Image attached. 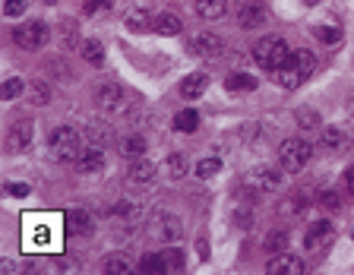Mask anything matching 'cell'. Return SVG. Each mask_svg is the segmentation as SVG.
Returning a JSON list of instances; mask_svg holds the SVG:
<instances>
[{"instance_id": "obj_12", "label": "cell", "mask_w": 354, "mask_h": 275, "mask_svg": "<svg viewBox=\"0 0 354 275\" xmlns=\"http://www.w3.org/2000/svg\"><path fill=\"white\" fill-rule=\"evenodd\" d=\"M304 260L301 256H291V253H275L269 263H266V275H304Z\"/></svg>"}, {"instance_id": "obj_43", "label": "cell", "mask_w": 354, "mask_h": 275, "mask_svg": "<svg viewBox=\"0 0 354 275\" xmlns=\"http://www.w3.org/2000/svg\"><path fill=\"white\" fill-rule=\"evenodd\" d=\"M7 193L16 196V200H23V196L32 193V187H29V184H16V180H10V184H7Z\"/></svg>"}, {"instance_id": "obj_49", "label": "cell", "mask_w": 354, "mask_h": 275, "mask_svg": "<svg viewBox=\"0 0 354 275\" xmlns=\"http://www.w3.org/2000/svg\"><path fill=\"white\" fill-rule=\"evenodd\" d=\"M351 238H354V231H351Z\"/></svg>"}, {"instance_id": "obj_24", "label": "cell", "mask_w": 354, "mask_h": 275, "mask_svg": "<svg viewBox=\"0 0 354 275\" xmlns=\"http://www.w3.org/2000/svg\"><path fill=\"white\" fill-rule=\"evenodd\" d=\"M139 216H143V206H139L136 200H121L117 206H114V218H117V222H127L130 228L139 222Z\"/></svg>"}, {"instance_id": "obj_11", "label": "cell", "mask_w": 354, "mask_h": 275, "mask_svg": "<svg viewBox=\"0 0 354 275\" xmlns=\"http://www.w3.org/2000/svg\"><path fill=\"white\" fill-rule=\"evenodd\" d=\"M332 238H335L332 225L326 222V218H319V222H313L307 228V234H304V247H307L310 253H317V250H323V247H329Z\"/></svg>"}, {"instance_id": "obj_40", "label": "cell", "mask_w": 354, "mask_h": 275, "mask_svg": "<svg viewBox=\"0 0 354 275\" xmlns=\"http://www.w3.org/2000/svg\"><path fill=\"white\" fill-rule=\"evenodd\" d=\"M111 3H114V0H86V3H83V13H89V16L108 13V10H111Z\"/></svg>"}, {"instance_id": "obj_27", "label": "cell", "mask_w": 354, "mask_h": 275, "mask_svg": "<svg viewBox=\"0 0 354 275\" xmlns=\"http://www.w3.org/2000/svg\"><path fill=\"white\" fill-rule=\"evenodd\" d=\"M225 89L228 92H253L257 89V76L253 73H228L225 76Z\"/></svg>"}, {"instance_id": "obj_16", "label": "cell", "mask_w": 354, "mask_h": 275, "mask_svg": "<svg viewBox=\"0 0 354 275\" xmlns=\"http://www.w3.org/2000/svg\"><path fill=\"white\" fill-rule=\"evenodd\" d=\"M63 218H67L70 231H76L79 238H92V231H95V222H92V216L86 212V209H70Z\"/></svg>"}, {"instance_id": "obj_9", "label": "cell", "mask_w": 354, "mask_h": 275, "mask_svg": "<svg viewBox=\"0 0 354 275\" xmlns=\"http://www.w3.org/2000/svg\"><path fill=\"white\" fill-rule=\"evenodd\" d=\"M32 136H35V120L19 117L7 130V152H26L32 146Z\"/></svg>"}, {"instance_id": "obj_34", "label": "cell", "mask_w": 354, "mask_h": 275, "mask_svg": "<svg viewBox=\"0 0 354 275\" xmlns=\"http://www.w3.org/2000/svg\"><path fill=\"white\" fill-rule=\"evenodd\" d=\"M263 244H266V250H272V253H285V247H288V231H269Z\"/></svg>"}, {"instance_id": "obj_36", "label": "cell", "mask_w": 354, "mask_h": 275, "mask_svg": "<svg viewBox=\"0 0 354 275\" xmlns=\"http://www.w3.org/2000/svg\"><path fill=\"white\" fill-rule=\"evenodd\" d=\"M23 92H26V82L13 76V79L3 82V89H0V98H3V102H13V98H19Z\"/></svg>"}, {"instance_id": "obj_28", "label": "cell", "mask_w": 354, "mask_h": 275, "mask_svg": "<svg viewBox=\"0 0 354 275\" xmlns=\"http://www.w3.org/2000/svg\"><path fill=\"white\" fill-rule=\"evenodd\" d=\"M101 272H108V275H130V272H133V263H130L124 253H111V256H105V263H101Z\"/></svg>"}, {"instance_id": "obj_31", "label": "cell", "mask_w": 354, "mask_h": 275, "mask_svg": "<svg viewBox=\"0 0 354 275\" xmlns=\"http://www.w3.org/2000/svg\"><path fill=\"white\" fill-rule=\"evenodd\" d=\"M139 272L146 275H165L168 272V263L161 253H146L143 260H139Z\"/></svg>"}, {"instance_id": "obj_13", "label": "cell", "mask_w": 354, "mask_h": 275, "mask_svg": "<svg viewBox=\"0 0 354 275\" xmlns=\"http://www.w3.org/2000/svg\"><path fill=\"white\" fill-rule=\"evenodd\" d=\"M190 54H196V57H215V54L225 48V41H222L215 32H196L193 38H190Z\"/></svg>"}, {"instance_id": "obj_23", "label": "cell", "mask_w": 354, "mask_h": 275, "mask_svg": "<svg viewBox=\"0 0 354 275\" xmlns=\"http://www.w3.org/2000/svg\"><path fill=\"white\" fill-rule=\"evenodd\" d=\"M228 13V0H196V16L199 19H222Z\"/></svg>"}, {"instance_id": "obj_20", "label": "cell", "mask_w": 354, "mask_h": 275, "mask_svg": "<svg viewBox=\"0 0 354 275\" xmlns=\"http://www.w3.org/2000/svg\"><path fill=\"white\" fill-rule=\"evenodd\" d=\"M209 89V73H190V76H184L181 79V95L184 98H199L203 92Z\"/></svg>"}, {"instance_id": "obj_6", "label": "cell", "mask_w": 354, "mask_h": 275, "mask_svg": "<svg viewBox=\"0 0 354 275\" xmlns=\"http://www.w3.org/2000/svg\"><path fill=\"white\" fill-rule=\"evenodd\" d=\"M310 158H313V146H310V140H285L279 146V162H282V168H285L288 174H297V171H304L310 164Z\"/></svg>"}, {"instance_id": "obj_17", "label": "cell", "mask_w": 354, "mask_h": 275, "mask_svg": "<svg viewBox=\"0 0 354 275\" xmlns=\"http://www.w3.org/2000/svg\"><path fill=\"white\" fill-rule=\"evenodd\" d=\"M26 98H29V104H35V108H45V104H51L54 89L45 79H32V82H26Z\"/></svg>"}, {"instance_id": "obj_41", "label": "cell", "mask_w": 354, "mask_h": 275, "mask_svg": "<svg viewBox=\"0 0 354 275\" xmlns=\"http://www.w3.org/2000/svg\"><path fill=\"white\" fill-rule=\"evenodd\" d=\"M26 7H29L26 0H7V3H3V13H7L10 19H16V16H23V13H26Z\"/></svg>"}, {"instance_id": "obj_47", "label": "cell", "mask_w": 354, "mask_h": 275, "mask_svg": "<svg viewBox=\"0 0 354 275\" xmlns=\"http://www.w3.org/2000/svg\"><path fill=\"white\" fill-rule=\"evenodd\" d=\"M48 3H54V0H48Z\"/></svg>"}, {"instance_id": "obj_8", "label": "cell", "mask_w": 354, "mask_h": 275, "mask_svg": "<svg viewBox=\"0 0 354 275\" xmlns=\"http://www.w3.org/2000/svg\"><path fill=\"white\" fill-rule=\"evenodd\" d=\"M95 104L108 114H124L127 111V92L117 82H105V86L95 89Z\"/></svg>"}, {"instance_id": "obj_30", "label": "cell", "mask_w": 354, "mask_h": 275, "mask_svg": "<svg viewBox=\"0 0 354 275\" xmlns=\"http://www.w3.org/2000/svg\"><path fill=\"white\" fill-rule=\"evenodd\" d=\"M79 54H83V60L89 64V67H101L105 64V48H101V41H83L79 45Z\"/></svg>"}, {"instance_id": "obj_21", "label": "cell", "mask_w": 354, "mask_h": 275, "mask_svg": "<svg viewBox=\"0 0 354 275\" xmlns=\"http://www.w3.org/2000/svg\"><path fill=\"white\" fill-rule=\"evenodd\" d=\"M86 140H89V146H95V149H105L108 142L114 140V130L111 124H101V120H92L89 130H86Z\"/></svg>"}, {"instance_id": "obj_33", "label": "cell", "mask_w": 354, "mask_h": 275, "mask_svg": "<svg viewBox=\"0 0 354 275\" xmlns=\"http://www.w3.org/2000/svg\"><path fill=\"white\" fill-rule=\"evenodd\" d=\"M161 256L168 263V272H184V250L177 244H168V250Z\"/></svg>"}, {"instance_id": "obj_1", "label": "cell", "mask_w": 354, "mask_h": 275, "mask_svg": "<svg viewBox=\"0 0 354 275\" xmlns=\"http://www.w3.org/2000/svg\"><path fill=\"white\" fill-rule=\"evenodd\" d=\"M67 222V218H63ZM61 216H35L23 218V250L29 253H57L61 250Z\"/></svg>"}, {"instance_id": "obj_2", "label": "cell", "mask_w": 354, "mask_h": 275, "mask_svg": "<svg viewBox=\"0 0 354 275\" xmlns=\"http://www.w3.org/2000/svg\"><path fill=\"white\" fill-rule=\"evenodd\" d=\"M313 70H317V54L310 51V48H301V51H291L288 64L275 70L272 79L279 82L282 89H297V86H304L313 76Z\"/></svg>"}, {"instance_id": "obj_29", "label": "cell", "mask_w": 354, "mask_h": 275, "mask_svg": "<svg viewBox=\"0 0 354 275\" xmlns=\"http://www.w3.org/2000/svg\"><path fill=\"white\" fill-rule=\"evenodd\" d=\"M196 126H199V114L193 108H184V111L174 114V130L177 133H196Z\"/></svg>"}, {"instance_id": "obj_19", "label": "cell", "mask_w": 354, "mask_h": 275, "mask_svg": "<svg viewBox=\"0 0 354 275\" xmlns=\"http://www.w3.org/2000/svg\"><path fill=\"white\" fill-rule=\"evenodd\" d=\"M152 32H159V35H177V32H184V19L174 13V10H165V13L155 16Z\"/></svg>"}, {"instance_id": "obj_37", "label": "cell", "mask_w": 354, "mask_h": 275, "mask_svg": "<svg viewBox=\"0 0 354 275\" xmlns=\"http://www.w3.org/2000/svg\"><path fill=\"white\" fill-rule=\"evenodd\" d=\"M319 206L326 209V212H335V209H342V196L332 190V187H326L323 193H319Z\"/></svg>"}, {"instance_id": "obj_14", "label": "cell", "mask_w": 354, "mask_h": 275, "mask_svg": "<svg viewBox=\"0 0 354 275\" xmlns=\"http://www.w3.org/2000/svg\"><path fill=\"white\" fill-rule=\"evenodd\" d=\"M263 23H266V10H263V3H257V0H247V3L237 10V26H241V29L253 32Z\"/></svg>"}, {"instance_id": "obj_48", "label": "cell", "mask_w": 354, "mask_h": 275, "mask_svg": "<svg viewBox=\"0 0 354 275\" xmlns=\"http://www.w3.org/2000/svg\"><path fill=\"white\" fill-rule=\"evenodd\" d=\"M257 3H263V0H257Z\"/></svg>"}, {"instance_id": "obj_38", "label": "cell", "mask_w": 354, "mask_h": 275, "mask_svg": "<svg viewBox=\"0 0 354 275\" xmlns=\"http://www.w3.org/2000/svg\"><path fill=\"white\" fill-rule=\"evenodd\" d=\"M168 171H171L174 180H181L184 174H187V155H181V152H177V155L168 158Z\"/></svg>"}, {"instance_id": "obj_45", "label": "cell", "mask_w": 354, "mask_h": 275, "mask_svg": "<svg viewBox=\"0 0 354 275\" xmlns=\"http://www.w3.org/2000/svg\"><path fill=\"white\" fill-rule=\"evenodd\" d=\"M196 253H199L203 260H206V256H209V244H206V238H203V234H199V240H196Z\"/></svg>"}, {"instance_id": "obj_46", "label": "cell", "mask_w": 354, "mask_h": 275, "mask_svg": "<svg viewBox=\"0 0 354 275\" xmlns=\"http://www.w3.org/2000/svg\"><path fill=\"white\" fill-rule=\"evenodd\" d=\"M304 3H307V7H317V3H319V0H304Z\"/></svg>"}, {"instance_id": "obj_22", "label": "cell", "mask_w": 354, "mask_h": 275, "mask_svg": "<svg viewBox=\"0 0 354 275\" xmlns=\"http://www.w3.org/2000/svg\"><path fill=\"white\" fill-rule=\"evenodd\" d=\"M146 149H149V142H146L139 133H130V136H124V140L117 142V152H121L124 158H143Z\"/></svg>"}, {"instance_id": "obj_44", "label": "cell", "mask_w": 354, "mask_h": 275, "mask_svg": "<svg viewBox=\"0 0 354 275\" xmlns=\"http://www.w3.org/2000/svg\"><path fill=\"white\" fill-rule=\"evenodd\" d=\"M342 180H345V190H348V193H354V164L345 171V178H342Z\"/></svg>"}, {"instance_id": "obj_18", "label": "cell", "mask_w": 354, "mask_h": 275, "mask_svg": "<svg viewBox=\"0 0 354 275\" xmlns=\"http://www.w3.org/2000/svg\"><path fill=\"white\" fill-rule=\"evenodd\" d=\"M323 149L329 152V155H342V152L348 149V133L342 130V126H326L323 130Z\"/></svg>"}, {"instance_id": "obj_32", "label": "cell", "mask_w": 354, "mask_h": 275, "mask_svg": "<svg viewBox=\"0 0 354 275\" xmlns=\"http://www.w3.org/2000/svg\"><path fill=\"white\" fill-rule=\"evenodd\" d=\"M313 35H317V41L326 45V48H335L342 41V29L335 23L332 26H313Z\"/></svg>"}, {"instance_id": "obj_7", "label": "cell", "mask_w": 354, "mask_h": 275, "mask_svg": "<svg viewBox=\"0 0 354 275\" xmlns=\"http://www.w3.org/2000/svg\"><path fill=\"white\" fill-rule=\"evenodd\" d=\"M48 38H51V32H48L45 23H38V19H29L26 26H16L13 29V41H16V48H23V51H38V48H45Z\"/></svg>"}, {"instance_id": "obj_5", "label": "cell", "mask_w": 354, "mask_h": 275, "mask_svg": "<svg viewBox=\"0 0 354 275\" xmlns=\"http://www.w3.org/2000/svg\"><path fill=\"white\" fill-rule=\"evenodd\" d=\"M146 231H149L152 240H161V244H177L184 234V222L174 212H168V209H159V212H152L149 222H146Z\"/></svg>"}, {"instance_id": "obj_15", "label": "cell", "mask_w": 354, "mask_h": 275, "mask_svg": "<svg viewBox=\"0 0 354 275\" xmlns=\"http://www.w3.org/2000/svg\"><path fill=\"white\" fill-rule=\"evenodd\" d=\"M152 23H155L152 13L146 7H139V3L127 7V13H124V26H127L130 32H146V29H152Z\"/></svg>"}, {"instance_id": "obj_35", "label": "cell", "mask_w": 354, "mask_h": 275, "mask_svg": "<svg viewBox=\"0 0 354 275\" xmlns=\"http://www.w3.org/2000/svg\"><path fill=\"white\" fill-rule=\"evenodd\" d=\"M219 171H222V162H219V158H203V162L196 164V178H199V180L215 178Z\"/></svg>"}, {"instance_id": "obj_3", "label": "cell", "mask_w": 354, "mask_h": 275, "mask_svg": "<svg viewBox=\"0 0 354 275\" xmlns=\"http://www.w3.org/2000/svg\"><path fill=\"white\" fill-rule=\"evenodd\" d=\"M86 136L76 130V126H57L48 136V152L57 162H79V155L86 152Z\"/></svg>"}, {"instance_id": "obj_10", "label": "cell", "mask_w": 354, "mask_h": 275, "mask_svg": "<svg viewBox=\"0 0 354 275\" xmlns=\"http://www.w3.org/2000/svg\"><path fill=\"white\" fill-rule=\"evenodd\" d=\"M285 168H279V164H259L257 171L250 174V184L257 187V190H263V193H275V190H282V180H285Z\"/></svg>"}, {"instance_id": "obj_26", "label": "cell", "mask_w": 354, "mask_h": 275, "mask_svg": "<svg viewBox=\"0 0 354 275\" xmlns=\"http://www.w3.org/2000/svg\"><path fill=\"white\" fill-rule=\"evenodd\" d=\"M105 149H95V146H89V149L79 155V162H76V168L83 174H95V171H101V164H105V155H101Z\"/></svg>"}, {"instance_id": "obj_4", "label": "cell", "mask_w": 354, "mask_h": 275, "mask_svg": "<svg viewBox=\"0 0 354 275\" xmlns=\"http://www.w3.org/2000/svg\"><path fill=\"white\" fill-rule=\"evenodd\" d=\"M288 57H291V48H288V41L279 38V35H266L253 45V60H257L263 70H269V73H275L279 67H285Z\"/></svg>"}, {"instance_id": "obj_42", "label": "cell", "mask_w": 354, "mask_h": 275, "mask_svg": "<svg viewBox=\"0 0 354 275\" xmlns=\"http://www.w3.org/2000/svg\"><path fill=\"white\" fill-rule=\"evenodd\" d=\"M63 45H67V48L83 45V41H79V32L73 29V23H63Z\"/></svg>"}, {"instance_id": "obj_25", "label": "cell", "mask_w": 354, "mask_h": 275, "mask_svg": "<svg viewBox=\"0 0 354 275\" xmlns=\"http://www.w3.org/2000/svg\"><path fill=\"white\" fill-rule=\"evenodd\" d=\"M155 174H159V168H155L149 158H136V162L130 164V180H133V184H149V180H155Z\"/></svg>"}, {"instance_id": "obj_39", "label": "cell", "mask_w": 354, "mask_h": 275, "mask_svg": "<svg viewBox=\"0 0 354 275\" xmlns=\"http://www.w3.org/2000/svg\"><path fill=\"white\" fill-rule=\"evenodd\" d=\"M297 124H301L304 130H317V126H319V114L313 111V108H301V111H297Z\"/></svg>"}]
</instances>
